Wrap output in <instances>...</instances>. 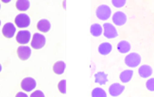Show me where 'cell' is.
I'll list each match as a JSON object with an SVG mask.
<instances>
[{
    "label": "cell",
    "mask_w": 154,
    "mask_h": 97,
    "mask_svg": "<svg viewBox=\"0 0 154 97\" xmlns=\"http://www.w3.org/2000/svg\"><path fill=\"white\" fill-rule=\"evenodd\" d=\"M97 17L101 21H106L112 15V10L108 5H100L96 10Z\"/></svg>",
    "instance_id": "cell-1"
},
{
    "label": "cell",
    "mask_w": 154,
    "mask_h": 97,
    "mask_svg": "<svg viewBox=\"0 0 154 97\" xmlns=\"http://www.w3.org/2000/svg\"><path fill=\"white\" fill-rule=\"evenodd\" d=\"M142 60H141V56H140L138 53H131L125 57V64L128 67L131 68H135L138 67L141 63Z\"/></svg>",
    "instance_id": "cell-2"
},
{
    "label": "cell",
    "mask_w": 154,
    "mask_h": 97,
    "mask_svg": "<svg viewBox=\"0 0 154 97\" xmlns=\"http://www.w3.org/2000/svg\"><path fill=\"white\" fill-rule=\"evenodd\" d=\"M103 35L107 39H113L118 36V32L113 25L110 23H105L103 25Z\"/></svg>",
    "instance_id": "cell-3"
},
{
    "label": "cell",
    "mask_w": 154,
    "mask_h": 97,
    "mask_svg": "<svg viewBox=\"0 0 154 97\" xmlns=\"http://www.w3.org/2000/svg\"><path fill=\"white\" fill-rule=\"evenodd\" d=\"M15 25L19 28H28L30 25V18L28 14L26 13H20L14 19Z\"/></svg>",
    "instance_id": "cell-4"
},
{
    "label": "cell",
    "mask_w": 154,
    "mask_h": 97,
    "mask_svg": "<svg viewBox=\"0 0 154 97\" xmlns=\"http://www.w3.org/2000/svg\"><path fill=\"white\" fill-rule=\"evenodd\" d=\"M45 37L43 34L35 33L32 37V42H31V46L33 49L39 50L45 46Z\"/></svg>",
    "instance_id": "cell-5"
},
{
    "label": "cell",
    "mask_w": 154,
    "mask_h": 97,
    "mask_svg": "<svg viewBox=\"0 0 154 97\" xmlns=\"http://www.w3.org/2000/svg\"><path fill=\"white\" fill-rule=\"evenodd\" d=\"M36 87V81L32 77H26L21 82V88L26 92H31Z\"/></svg>",
    "instance_id": "cell-6"
},
{
    "label": "cell",
    "mask_w": 154,
    "mask_h": 97,
    "mask_svg": "<svg viewBox=\"0 0 154 97\" xmlns=\"http://www.w3.org/2000/svg\"><path fill=\"white\" fill-rule=\"evenodd\" d=\"M31 34L29 30H21L17 33L16 41L20 44H26L30 41Z\"/></svg>",
    "instance_id": "cell-7"
},
{
    "label": "cell",
    "mask_w": 154,
    "mask_h": 97,
    "mask_svg": "<svg viewBox=\"0 0 154 97\" xmlns=\"http://www.w3.org/2000/svg\"><path fill=\"white\" fill-rule=\"evenodd\" d=\"M17 55L19 57V59L21 60H29V57L31 55V49L29 46H24V45H21L17 48Z\"/></svg>",
    "instance_id": "cell-8"
},
{
    "label": "cell",
    "mask_w": 154,
    "mask_h": 97,
    "mask_svg": "<svg viewBox=\"0 0 154 97\" xmlns=\"http://www.w3.org/2000/svg\"><path fill=\"white\" fill-rule=\"evenodd\" d=\"M15 31H16V28L14 25L12 23H7L3 27L2 33H3L4 37H6L7 39H11L15 34Z\"/></svg>",
    "instance_id": "cell-9"
},
{
    "label": "cell",
    "mask_w": 154,
    "mask_h": 97,
    "mask_svg": "<svg viewBox=\"0 0 154 97\" xmlns=\"http://www.w3.org/2000/svg\"><path fill=\"white\" fill-rule=\"evenodd\" d=\"M112 22L116 25H125L127 22V15L123 11H116L115 14L112 15Z\"/></svg>",
    "instance_id": "cell-10"
},
{
    "label": "cell",
    "mask_w": 154,
    "mask_h": 97,
    "mask_svg": "<svg viewBox=\"0 0 154 97\" xmlns=\"http://www.w3.org/2000/svg\"><path fill=\"white\" fill-rule=\"evenodd\" d=\"M125 90V87L119 83H113L109 88V93L112 97H117L121 94Z\"/></svg>",
    "instance_id": "cell-11"
},
{
    "label": "cell",
    "mask_w": 154,
    "mask_h": 97,
    "mask_svg": "<svg viewBox=\"0 0 154 97\" xmlns=\"http://www.w3.org/2000/svg\"><path fill=\"white\" fill-rule=\"evenodd\" d=\"M152 68L149 65H146V64L140 66L138 69V74L142 78H148V77H149L152 75Z\"/></svg>",
    "instance_id": "cell-12"
},
{
    "label": "cell",
    "mask_w": 154,
    "mask_h": 97,
    "mask_svg": "<svg viewBox=\"0 0 154 97\" xmlns=\"http://www.w3.org/2000/svg\"><path fill=\"white\" fill-rule=\"evenodd\" d=\"M50 28H51L50 22L48 20H46V19H42L37 24V28L41 32H44V33L48 32L50 30Z\"/></svg>",
    "instance_id": "cell-13"
},
{
    "label": "cell",
    "mask_w": 154,
    "mask_h": 97,
    "mask_svg": "<svg viewBox=\"0 0 154 97\" xmlns=\"http://www.w3.org/2000/svg\"><path fill=\"white\" fill-rule=\"evenodd\" d=\"M131 43L128 41H120L117 44V50L121 54H126L131 51Z\"/></svg>",
    "instance_id": "cell-14"
},
{
    "label": "cell",
    "mask_w": 154,
    "mask_h": 97,
    "mask_svg": "<svg viewBox=\"0 0 154 97\" xmlns=\"http://www.w3.org/2000/svg\"><path fill=\"white\" fill-rule=\"evenodd\" d=\"M112 46L110 43H102L98 46V52L99 54L106 56V55H109L112 52Z\"/></svg>",
    "instance_id": "cell-15"
},
{
    "label": "cell",
    "mask_w": 154,
    "mask_h": 97,
    "mask_svg": "<svg viewBox=\"0 0 154 97\" xmlns=\"http://www.w3.org/2000/svg\"><path fill=\"white\" fill-rule=\"evenodd\" d=\"M132 76H133V71L132 70H125L121 74H120L119 78H120V80H121V82L128 83L131 81Z\"/></svg>",
    "instance_id": "cell-16"
},
{
    "label": "cell",
    "mask_w": 154,
    "mask_h": 97,
    "mask_svg": "<svg viewBox=\"0 0 154 97\" xmlns=\"http://www.w3.org/2000/svg\"><path fill=\"white\" fill-rule=\"evenodd\" d=\"M95 82L99 85H105L108 82V76L104 72H98L95 75Z\"/></svg>",
    "instance_id": "cell-17"
},
{
    "label": "cell",
    "mask_w": 154,
    "mask_h": 97,
    "mask_svg": "<svg viewBox=\"0 0 154 97\" xmlns=\"http://www.w3.org/2000/svg\"><path fill=\"white\" fill-rule=\"evenodd\" d=\"M91 34L94 37H99L103 33V28L102 25H100L99 24H93L91 25Z\"/></svg>",
    "instance_id": "cell-18"
},
{
    "label": "cell",
    "mask_w": 154,
    "mask_h": 97,
    "mask_svg": "<svg viewBox=\"0 0 154 97\" xmlns=\"http://www.w3.org/2000/svg\"><path fill=\"white\" fill-rule=\"evenodd\" d=\"M65 70V63L63 61H57L53 65V71L56 75H63Z\"/></svg>",
    "instance_id": "cell-19"
},
{
    "label": "cell",
    "mask_w": 154,
    "mask_h": 97,
    "mask_svg": "<svg viewBox=\"0 0 154 97\" xmlns=\"http://www.w3.org/2000/svg\"><path fill=\"white\" fill-rule=\"evenodd\" d=\"M30 6V3L29 0H18L16 2V8L20 11H26V10H29Z\"/></svg>",
    "instance_id": "cell-20"
},
{
    "label": "cell",
    "mask_w": 154,
    "mask_h": 97,
    "mask_svg": "<svg viewBox=\"0 0 154 97\" xmlns=\"http://www.w3.org/2000/svg\"><path fill=\"white\" fill-rule=\"evenodd\" d=\"M92 97H107V93L101 88H95L92 92Z\"/></svg>",
    "instance_id": "cell-21"
},
{
    "label": "cell",
    "mask_w": 154,
    "mask_h": 97,
    "mask_svg": "<svg viewBox=\"0 0 154 97\" xmlns=\"http://www.w3.org/2000/svg\"><path fill=\"white\" fill-rule=\"evenodd\" d=\"M58 89L60 90V93H63V94H65L66 93V81L63 79V80H61L58 84Z\"/></svg>",
    "instance_id": "cell-22"
},
{
    "label": "cell",
    "mask_w": 154,
    "mask_h": 97,
    "mask_svg": "<svg viewBox=\"0 0 154 97\" xmlns=\"http://www.w3.org/2000/svg\"><path fill=\"white\" fill-rule=\"evenodd\" d=\"M126 0H112V4L115 8H123L124 6L126 5Z\"/></svg>",
    "instance_id": "cell-23"
},
{
    "label": "cell",
    "mask_w": 154,
    "mask_h": 97,
    "mask_svg": "<svg viewBox=\"0 0 154 97\" xmlns=\"http://www.w3.org/2000/svg\"><path fill=\"white\" fill-rule=\"evenodd\" d=\"M146 87L149 92H154V77L153 78H149L146 83Z\"/></svg>",
    "instance_id": "cell-24"
},
{
    "label": "cell",
    "mask_w": 154,
    "mask_h": 97,
    "mask_svg": "<svg viewBox=\"0 0 154 97\" xmlns=\"http://www.w3.org/2000/svg\"><path fill=\"white\" fill-rule=\"evenodd\" d=\"M30 97H45V96L44 93L41 92V90H35L34 93H32Z\"/></svg>",
    "instance_id": "cell-25"
},
{
    "label": "cell",
    "mask_w": 154,
    "mask_h": 97,
    "mask_svg": "<svg viewBox=\"0 0 154 97\" xmlns=\"http://www.w3.org/2000/svg\"><path fill=\"white\" fill-rule=\"evenodd\" d=\"M15 97H29L28 95H26L25 93H22V92H20V93H18L17 94H16V96Z\"/></svg>",
    "instance_id": "cell-26"
},
{
    "label": "cell",
    "mask_w": 154,
    "mask_h": 97,
    "mask_svg": "<svg viewBox=\"0 0 154 97\" xmlns=\"http://www.w3.org/2000/svg\"><path fill=\"white\" fill-rule=\"evenodd\" d=\"M1 70H2V65L0 64V72H1Z\"/></svg>",
    "instance_id": "cell-27"
},
{
    "label": "cell",
    "mask_w": 154,
    "mask_h": 97,
    "mask_svg": "<svg viewBox=\"0 0 154 97\" xmlns=\"http://www.w3.org/2000/svg\"><path fill=\"white\" fill-rule=\"evenodd\" d=\"M0 25H1V21H0Z\"/></svg>",
    "instance_id": "cell-28"
},
{
    "label": "cell",
    "mask_w": 154,
    "mask_h": 97,
    "mask_svg": "<svg viewBox=\"0 0 154 97\" xmlns=\"http://www.w3.org/2000/svg\"><path fill=\"white\" fill-rule=\"evenodd\" d=\"M0 8H1V5H0Z\"/></svg>",
    "instance_id": "cell-29"
}]
</instances>
